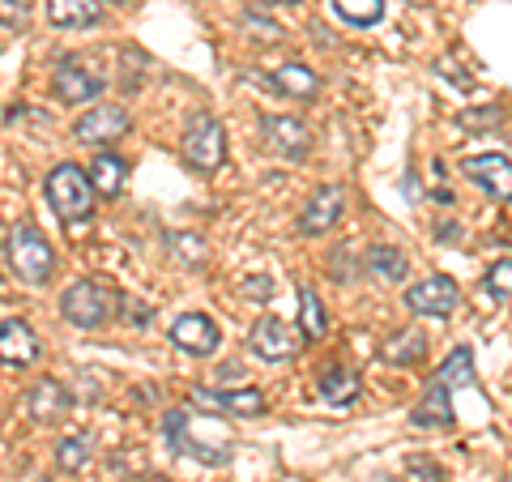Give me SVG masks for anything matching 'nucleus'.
Segmentation results:
<instances>
[{
    "instance_id": "f257e3e1",
    "label": "nucleus",
    "mask_w": 512,
    "mask_h": 482,
    "mask_svg": "<svg viewBox=\"0 0 512 482\" xmlns=\"http://www.w3.org/2000/svg\"><path fill=\"white\" fill-rule=\"evenodd\" d=\"M47 201L60 222H86L94 214V184L90 171H82L77 163H60L52 175H47Z\"/></svg>"
},
{
    "instance_id": "f03ea898",
    "label": "nucleus",
    "mask_w": 512,
    "mask_h": 482,
    "mask_svg": "<svg viewBox=\"0 0 512 482\" xmlns=\"http://www.w3.org/2000/svg\"><path fill=\"white\" fill-rule=\"evenodd\" d=\"M5 252H9V265H13V273H18L22 282H35L39 286V282L52 278V265H56L52 244H47L43 231L30 227V222H22V227L9 231Z\"/></svg>"
},
{
    "instance_id": "7ed1b4c3",
    "label": "nucleus",
    "mask_w": 512,
    "mask_h": 482,
    "mask_svg": "<svg viewBox=\"0 0 512 482\" xmlns=\"http://www.w3.org/2000/svg\"><path fill=\"white\" fill-rule=\"evenodd\" d=\"M111 303H120L116 291H107V286L94 282V278H82V282H73L69 291H64L60 312H64V320H69V325H77V329H99V325H107Z\"/></svg>"
},
{
    "instance_id": "20e7f679",
    "label": "nucleus",
    "mask_w": 512,
    "mask_h": 482,
    "mask_svg": "<svg viewBox=\"0 0 512 482\" xmlns=\"http://www.w3.org/2000/svg\"><path fill=\"white\" fill-rule=\"evenodd\" d=\"M184 158L197 171H218L222 158H227V133H222V124L210 111H192V120L184 128Z\"/></svg>"
},
{
    "instance_id": "39448f33",
    "label": "nucleus",
    "mask_w": 512,
    "mask_h": 482,
    "mask_svg": "<svg viewBox=\"0 0 512 482\" xmlns=\"http://www.w3.org/2000/svg\"><path fill=\"white\" fill-rule=\"evenodd\" d=\"M406 303H410V312L431 316V320H444V316H453V312H457L461 291H457V282H453V278H444V273H431V278H423V282H414V286H410V291H406Z\"/></svg>"
},
{
    "instance_id": "423d86ee",
    "label": "nucleus",
    "mask_w": 512,
    "mask_h": 482,
    "mask_svg": "<svg viewBox=\"0 0 512 482\" xmlns=\"http://www.w3.org/2000/svg\"><path fill=\"white\" fill-rule=\"evenodd\" d=\"M248 342H252V350H256L261 359L282 363V359H291L295 350H299V333L286 325V320H278V316H261V320L252 325Z\"/></svg>"
},
{
    "instance_id": "0eeeda50",
    "label": "nucleus",
    "mask_w": 512,
    "mask_h": 482,
    "mask_svg": "<svg viewBox=\"0 0 512 482\" xmlns=\"http://www.w3.org/2000/svg\"><path fill=\"white\" fill-rule=\"evenodd\" d=\"M171 346H180L184 355H214L222 346V333L205 312H184L171 325Z\"/></svg>"
},
{
    "instance_id": "6e6552de",
    "label": "nucleus",
    "mask_w": 512,
    "mask_h": 482,
    "mask_svg": "<svg viewBox=\"0 0 512 482\" xmlns=\"http://www.w3.org/2000/svg\"><path fill=\"white\" fill-rule=\"evenodd\" d=\"M461 171L483 192H491L495 201H512V163L504 154H470L466 163H461Z\"/></svg>"
},
{
    "instance_id": "1a4fd4ad",
    "label": "nucleus",
    "mask_w": 512,
    "mask_h": 482,
    "mask_svg": "<svg viewBox=\"0 0 512 482\" xmlns=\"http://www.w3.org/2000/svg\"><path fill=\"white\" fill-rule=\"evenodd\" d=\"M188 401L201 410H227L235 419H256V414H265V397L256 389H192Z\"/></svg>"
},
{
    "instance_id": "9d476101",
    "label": "nucleus",
    "mask_w": 512,
    "mask_h": 482,
    "mask_svg": "<svg viewBox=\"0 0 512 482\" xmlns=\"http://www.w3.org/2000/svg\"><path fill=\"white\" fill-rule=\"evenodd\" d=\"M120 133H128L124 107H90L86 116L73 124V137L86 141V146H107V141H120Z\"/></svg>"
},
{
    "instance_id": "9b49d317",
    "label": "nucleus",
    "mask_w": 512,
    "mask_h": 482,
    "mask_svg": "<svg viewBox=\"0 0 512 482\" xmlns=\"http://www.w3.org/2000/svg\"><path fill=\"white\" fill-rule=\"evenodd\" d=\"M52 86H56L60 103H86V99H99L103 94V77H94L90 69H82V64L64 60L52 69Z\"/></svg>"
},
{
    "instance_id": "f8f14e48",
    "label": "nucleus",
    "mask_w": 512,
    "mask_h": 482,
    "mask_svg": "<svg viewBox=\"0 0 512 482\" xmlns=\"http://www.w3.org/2000/svg\"><path fill=\"white\" fill-rule=\"evenodd\" d=\"M346 210V192L338 184H329V188H320L316 197L303 205V214H299V231H308V235H325L333 222L342 218Z\"/></svg>"
},
{
    "instance_id": "ddd939ff",
    "label": "nucleus",
    "mask_w": 512,
    "mask_h": 482,
    "mask_svg": "<svg viewBox=\"0 0 512 482\" xmlns=\"http://www.w3.org/2000/svg\"><path fill=\"white\" fill-rule=\"evenodd\" d=\"M39 359V337L26 320H0V363L30 367Z\"/></svg>"
},
{
    "instance_id": "4468645a",
    "label": "nucleus",
    "mask_w": 512,
    "mask_h": 482,
    "mask_svg": "<svg viewBox=\"0 0 512 482\" xmlns=\"http://www.w3.org/2000/svg\"><path fill=\"white\" fill-rule=\"evenodd\" d=\"M261 128H265V141H269V146H274L278 154L303 158V154H308V146H312V133H308V128H303V120H295V116H265Z\"/></svg>"
},
{
    "instance_id": "2eb2a0df",
    "label": "nucleus",
    "mask_w": 512,
    "mask_h": 482,
    "mask_svg": "<svg viewBox=\"0 0 512 482\" xmlns=\"http://www.w3.org/2000/svg\"><path fill=\"white\" fill-rule=\"evenodd\" d=\"M30 414H35L39 423L64 419V414H69V389H64L60 380H39L35 389H30Z\"/></svg>"
},
{
    "instance_id": "dca6fc26",
    "label": "nucleus",
    "mask_w": 512,
    "mask_h": 482,
    "mask_svg": "<svg viewBox=\"0 0 512 482\" xmlns=\"http://www.w3.org/2000/svg\"><path fill=\"white\" fill-rule=\"evenodd\" d=\"M103 18L99 0H47V22L52 26H94Z\"/></svg>"
},
{
    "instance_id": "f3484780",
    "label": "nucleus",
    "mask_w": 512,
    "mask_h": 482,
    "mask_svg": "<svg viewBox=\"0 0 512 482\" xmlns=\"http://www.w3.org/2000/svg\"><path fill=\"white\" fill-rule=\"evenodd\" d=\"M316 389L329 406H350V401L359 397V372H350V367H329V372H320Z\"/></svg>"
},
{
    "instance_id": "a211bd4d",
    "label": "nucleus",
    "mask_w": 512,
    "mask_h": 482,
    "mask_svg": "<svg viewBox=\"0 0 512 482\" xmlns=\"http://www.w3.org/2000/svg\"><path fill=\"white\" fill-rule=\"evenodd\" d=\"M448 423H453V406H448V389L436 380L414 406V427H448Z\"/></svg>"
},
{
    "instance_id": "6ab92c4d",
    "label": "nucleus",
    "mask_w": 512,
    "mask_h": 482,
    "mask_svg": "<svg viewBox=\"0 0 512 482\" xmlns=\"http://www.w3.org/2000/svg\"><path fill=\"white\" fill-rule=\"evenodd\" d=\"M124 175H128L124 158H116V154H99V158H94V167H90V184H94V192H103V197H120Z\"/></svg>"
},
{
    "instance_id": "aec40b11",
    "label": "nucleus",
    "mask_w": 512,
    "mask_h": 482,
    "mask_svg": "<svg viewBox=\"0 0 512 482\" xmlns=\"http://www.w3.org/2000/svg\"><path fill=\"white\" fill-rule=\"evenodd\" d=\"M436 380L444 384V389H470V384H474V350L470 346H457L453 355L444 359Z\"/></svg>"
},
{
    "instance_id": "412c9836",
    "label": "nucleus",
    "mask_w": 512,
    "mask_h": 482,
    "mask_svg": "<svg viewBox=\"0 0 512 482\" xmlns=\"http://www.w3.org/2000/svg\"><path fill=\"white\" fill-rule=\"evenodd\" d=\"M329 5L350 26H376L384 18V0H329Z\"/></svg>"
},
{
    "instance_id": "4be33fe9",
    "label": "nucleus",
    "mask_w": 512,
    "mask_h": 482,
    "mask_svg": "<svg viewBox=\"0 0 512 482\" xmlns=\"http://www.w3.org/2000/svg\"><path fill=\"white\" fill-rule=\"evenodd\" d=\"M274 86H278L282 94H295V99H312L320 82H316L312 69H303V64H282L278 77H274Z\"/></svg>"
},
{
    "instance_id": "5701e85b",
    "label": "nucleus",
    "mask_w": 512,
    "mask_h": 482,
    "mask_svg": "<svg viewBox=\"0 0 512 482\" xmlns=\"http://www.w3.org/2000/svg\"><path fill=\"white\" fill-rule=\"evenodd\" d=\"M367 265H372V273L376 278H384V282H402L406 278V256L397 252V248H389V244H376L372 252H367Z\"/></svg>"
},
{
    "instance_id": "b1692460",
    "label": "nucleus",
    "mask_w": 512,
    "mask_h": 482,
    "mask_svg": "<svg viewBox=\"0 0 512 482\" xmlns=\"http://www.w3.org/2000/svg\"><path fill=\"white\" fill-rule=\"evenodd\" d=\"M299 303H303V312H299V320H303V337H325V329H329V320H325V308H320V299H316V291L308 282L299 286Z\"/></svg>"
},
{
    "instance_id": "393cba45",
    "label": "nucleus",
    "mask_w": 512,
    "mask_h": 482,
    "mask_svg": "<svg viewBox=\"0 0 512 482\" xmlns=\"http://www.w3.org/2000/svg\"><path fill=\"white\" fill-rule=\"evenodd\" d=\"M427 355V337L423 333H393V342H389V350H384V359L389 363H419Z\"/></svg>"
},
{
    "instance_id": "a878e982",
    "label": "nucleus",
    "mask_w": 512,
    "mask_h": 482,
    "mask_svg": "<svg viewBox=\"0 0 512 482\" xmlns=\"http://www.w3.org/2000/svg\"><path fill=\"white\" fill-rule=\"evenodd\" d=\"M56 461H60V470H82V465L90 461V444H86L82 436L60 440V448H56Z\"/></svg>"
},
{
    "instance_id": "bb28decb",
    "label": "nucleus",
    "mask_w": 512,
    "mask_h": 482,
    "mask_svg": "<svg viewBox=\"0 0 512 482\" xmlns=\"http://www.w3.org/2000/svg\"><path fill=\"white\" fill-rule=\"evenodd\" d=\"M487 291L491 295H512V261H500V265H491L487 269Z\"/></svg>"
},
{
    "instance_id": "cd10ccee",
    "label": "nucleus",
    "mask_w": 512,
    "mask_h": 482,
    "mask_svg": "<svg viewBox=\"0 0 512 482\" xmlns=\"http://www.w3.org/2000/svg\"><path fill=\"white\" fill-rule=\"evenodd\" d=\"M30 13V0H0V22L5 26H22Z\"/></svg>"
},
{
    "instance_id": "c85d7f7f",
    "label": "nucleus",
    "mask_w": 512,
    "mask_h": 482,
    "mask_svg": "<svg viewBox=\"0 0 512 482\" xmlns=\"http://www.w3.org/2000/svg\"><path fill=\"white\" fill-rule=\"evenodd\" d=\"M244 26H248V30H261L265 43H278V39H282V30H278V26H269V22H261V18H252V13L244 18Z\"/></svg>"
},
{
    "instance_id": "c756f323",
    "label": "nucleus",
    "mask_w": 512,
    "mask_h": 482,
    "mask_svg": "<svg viewBox=\"0 0 512 482\" xmlns=\"http://www.w3.org/2000/svg\"><path fill=\"white\" fill-rule=\"evenodd\" d=\"M269 291H274V286H269L265 278H261V282H244V295H261V299H269Z\"/></svg>"
},
{
    "instance_id": "7c9ffc66",
    "label": "nucleus",
    "mask_w": 512,
    "mask_h": 482,
    "mask_svg": "<svg viewBox=\"0 0 512 482\" xmlns=\"http://www.w3.org/2000/svg\"><path fill=\"white\" fill-rule=\"evenodd\" d=\"M504 482H512V474H508V478H504Z\"/></svg>"
}]
</instances>
